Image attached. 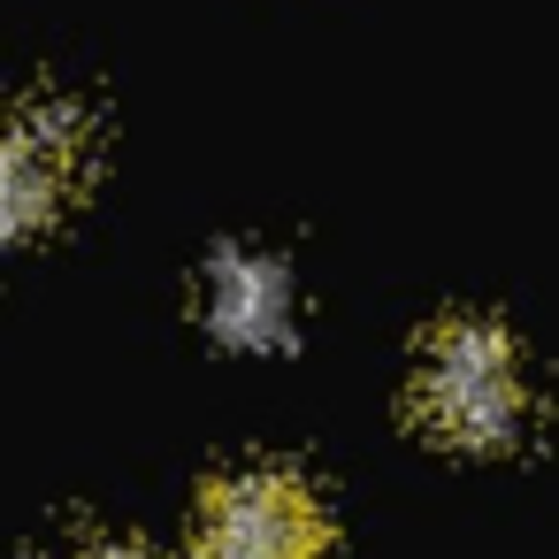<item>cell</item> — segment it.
I'll return each instance as SVG.
<instances>
[{"mask_svg":"<svg viewBox=\"0 0 559 559\" xmlns=\"http://www.w3.org/2000/svg\"><path fill=\"white\" fill-rule=\"evenodd\" d=\"M406 399H414V421L437 444H452V452H506L528 429L521 345L490 314H452V322L429 330Z\"/></svg>","mask_w":559,"mask_h":559,"instance_id":"obj_1","label":"cell"},{"mask_svg":"<svg viewBox=\"0 0 559 559\" xmlns=\"http://www.w3.org/2000/svg\"><path fill=\"white\" fill-rule=\"evenodd\" d=\"M93 177V123L70 100H24L0 116V246L47 238Z\"/></svg>","mask_w":559,"mask_h":559,"instance_id":"obj_2","label":"cell"},{"mask_svg":"<svg viewBox=\"0 0 559 559\" xmlns=\"http://www.w3.org/2000/svg\"><path fill=\"white\" fill-rule=\"evenodd\" d=\"M200 559H330V513L292 467L215 475L192 521Z\"/></svg>","mask_w":559,"mask_h":559,"instance_id":"obj_3","label":"cell"},{"mask_svg":"<svg viewBox=\"0 0 559 559\" xmlns=\"http://www.w3.org/2000/svg\"><path fill=\"white\" fill-rule=\"evenodd\" d=\"M200 314L223 345L238 353H276L292 345V322H299V292H292V269L276 253H253V246H223L200 276Z\"/></svg>","mask_w":559,"mask_h":559,"instance_id":"obj_4","label":"cell"},{"mask_svg":"<svg viewBox=\"0 0 559 559\" xmlns=\"http://www.w3.org/2000/svg\"><path fill=\"white\" fill-rule=\"evenodd\" d=\"M78 559H154L146 544H123V536H100V544H85Z\"/></svg>","mask_w":559,"mask_h":559,"instance_id":"obj_5","label":"cell"}]
</instances>
